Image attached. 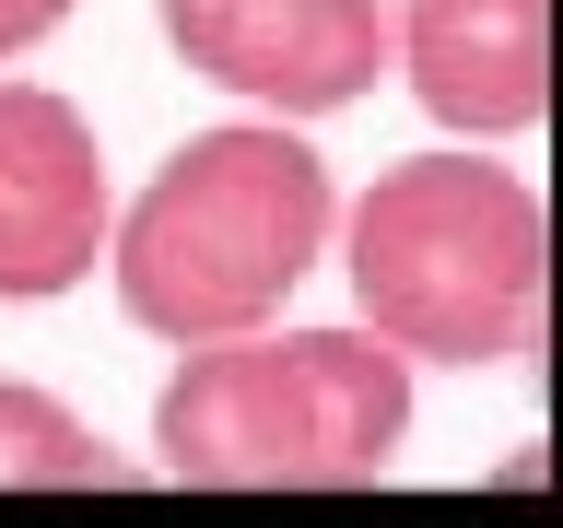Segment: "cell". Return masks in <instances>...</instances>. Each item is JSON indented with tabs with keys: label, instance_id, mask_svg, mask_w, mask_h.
<instances>
[{
	"label": "cell",
	"instance_id": "cell-1",
	"mask_svg": "<svg viewBox=\"0 0 563 528\" xmlns=\"http://www.w3.org/2000/svg\"><path fill=\"white\" fill-rule=\"evenodd\" d=\"M329 258L352 282V317L411 364L505 376L552 329V200L493 141H434L364 176L341 200Z\"/></svg>",
	"mask_w": 563,
	"mask_h": 528
},
{
	"label": "cell",
	"instance_id": "cell-2",
	"mask_svg": "<svg viewBox=\"0 0 563 528\" xmlns=\"http://www.w3.org/2000/svg\"><path fill=\"white\" fill-rule=\"evenodd\" d=\"M341 176L294 118H211L141 176L106 223V282L118 317L165 352L271 329L329 258Z\"/></svg>",
	"mask_w": 563,
	"mask_h": 528
},
{
	"label": "cell",
	"instance_id": "cell-3",
	"mask_svg": "<svg viewBox=\"0 0 563 528\" xmlns=\"http://www.w3.org/2000/svg\"><path fill=\"white\" fill-rule=\"evenodd\" d=\"M411 447V352L352 329H235L188 341L153 387V470L188 493H352Z\"/></svg>",
	"mask_w": 563,
	"mask_h": 528
},
{
	"label": "cell",
	"instance_id": "cell-4",
	"mask_svg": "<svg viewBox=\"0 0 563 528\" xmlns=\"http://www.w3.org/2000/svg\"><path fill=\"white\" fill-rule=\"evenodd\" d=\"M153 24L246 118H341L387 82V0H153Z\"/></svg>",
	"mask_w": 563,
	"mask_h": 528
},
{
	"label": "cell",
	"instance_id": "cell-5",
	"mask_svg": "<svg viewBox=\"0 0 563 528\" xmlns=\"http://www.w3.org/2000/svg\"><path fill=\"white\" fill-rule=\"evenodd\" d=\"M118 176L59 82L0 70V306H59L106 271Z\"/></svg>",
	"mask_w": 563,
	"mask_h": 528
},
{
	"label": "cell",
	"instance_id": "cell-6",
	"mask_svg": "<svg viewBox=\"0 0 563 528\" xmlns=\"http://www.w3.org/2000/svg\"><path fill=\"white\" fill-rule=\"evenodd\" d=\"M387 70L446 141H528L552 118V0H387Z\"/></svg>",
	"mask_w": 563,
	"mask_h": 528
},
{
	"label": "cell",
	"instance_id": "cell-7",
	"mask_svg": "<svg viewBox=\"0 0 563 528\" xmlns=\"http://www.w3.org/2000/svg\"><path fill=\"white\" fill-rule=\"evenodd\" d=\"M118 482H130V458L106 447L59 387L0 376V493H118Z\"/></svg>",
	"mask_w": 563,
	"mask_h": 528
},
{
	"label": "cell",
	"instance_id": "cell-8",
	"mask_svg": "<svg viewBox=\"0 0 563 528\" xmlns=\"http://www.w3.org/2000/svg\"><path fill=\"white\" fill-rule=\"evenodd\" d=\"M70 12H82V0H0V70H12V59H35V47H47Z\"/></svg>",
	"mask_w": 563,
	"mask_h": 528
}]
</instances>
